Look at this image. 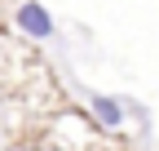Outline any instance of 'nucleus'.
I'll return each mask as SVG.
<instances>
[{"label": "nucleus", "mask_w": 159, "mask_h": 151, "mask_svg": "<svg viewBox=\"0 0 159 151\" xmlns=\"http://www.w3.org/2000/svg\"><path fill=\"white\" fill-rule=\"evenodd\" d=\"M18 27L27 36H35V40H49L53 36V18H49V9L40 0H27V5H18Z\"/></svg>", "instance_id": "f257e3e1"}, {"label": "nucleus", "mask_w": 159, "mask_h": 151, "mask_svg": "<svg viewBox=\"0 0 159 151\" xmlns=\"http://www.w3.org/2000/svg\"><path fill=\"white\" fill-rule=\"evenodd\" d=\"M93 116L102 120L106 129H115V124H124V111H119V102H115V98H106V93H97V98H93Z\"/></svg>", "instance_id": "f03ea898"}]
</instances>
